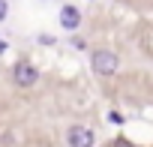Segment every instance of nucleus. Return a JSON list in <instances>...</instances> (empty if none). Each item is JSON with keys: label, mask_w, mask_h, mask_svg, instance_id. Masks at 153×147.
<instances>
[{"label": "nucleus", "mask_w": 153, "mask_h": 147, "mask_svg": "<svg viewBox=\"0 0 153 147\" xmlns=\"http://www.w3.org/2000/svg\"><path fill=\"white\" fill-rule=\"evenodd\" d=\"M36 42L39 45H54V36L51 33H42V36H36Z\"/></svg>", "instance_id": "nucleus-5"}, {"label": "nucleus", "mask_w": 153, "mask_h": 147, "mask_svg": "<svg viewBox=\"0 0 153 147\" xmlns=\"http://www.w3.org/2000/svg\"><path fill=\"white\" fill-rule=\"evenodd\" d=\"M0 54H6V42L3 39H0Z\"/></svg>", "instance_id": "nucleus-8"}, {"label": "nucleus", "mask_w": 153, "mask_h": 147, "mask_svg": "<svg viewBox=\"0 0 153 147\" xmlns=\"http://www.w3.org/2000/svg\"><path fill=\"white\" fill-rule=\"evenodd\" d=\"M90 66H93L96 75L111 78V75H117V69H120V57H117L114 51H108V48H96V51L90 54Z\"/></svg>", "instance_id": "nucleus-1"}, {"label": "nucleus", "mask_w": 153, "mask_h": 147, "mask_svg": "<svg viewBox=\"0 0 153 147\" xmlns=\"http://www.w3.org/2000/svg\"><path fill=\"white\" fill-rule=\"evenodd\" d=\"M6 15H9V3H6V0H0V21H6Z\"/></svg>", "instance_id": "nucleus-6"}, {"label": "nucleus", "mask_w": 153, "mask_h": 147, "mask_svg": "<svg viewBox=\"0 0 153 147\" xmlns=\"http://www.w3.org/2000/svg\"><path fill=\"white\" fill-rule=\"evenodd\" d=\"M66 144L69 147H90L96 144V132L87 126H69L66 129Z\"/></svg>", "instance_id": "nucleus-2"}, {"label": "nucleus", "mask_w": 153, "mask_h": 147, "mask_svg": "<svg viewBox=\"0 0 153 147\" xmlns=\"http://www.w3.org/2000/svg\"><path fill=\"white\" fill-rule=\"evenodd\" d=\"M108 120H111V123H117V126H120V123H123V114H117V111H111V114H108Z\"/></svg>", "instance_id": "nucleus-7"}, {"label": "nucleus", "mask_w": 153, "mask_h": 147, "mask_svg": "<svg viewBox=\"0 0 153 147\" xmlns=\"http://www.w3.org/2000/svg\"><path fill=\"white\" fill-rule=\"evenodd\" d=\"M81 24V9L78 6H63L60 9V27L63 30H78Z\"/></svg>", "instance_id": "nucleus-4"}, {"label": "nucleus", "mask_w": 153, "mask_h": 147, "mask_svg": "<svg viewBox=\"0 0 153 147\" xmlns=\"http://www.w3.org/2000/svg\"><path fill=\"white\" fill-rule=\"evenodd\" d=\"M12 78H15V84H21V87H33V84L39 81V69H36L33 63L21 60V63L12 69Z\"/></svg>", "instance_id": "nucleus-3"}]
</instances>
